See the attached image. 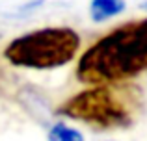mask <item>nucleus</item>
<instances>
[{
	"instance_id": "423d86ee",
	"label": "nucleus",
	"mask_w": 147,
	"mask_h": 141,
	"mask_svg": "<svg viewBox=\"0 0 147 141\" xmlns=\"http://www.w3.org/2000/svg\"><path fill=\"white\" fill-rule=\"evenodd\" d=\"M144 7H145V9H147V2H145V4H144Z\"/></svg>"
},
{
	"instance_id": "20e7f679",
	"label": "nucleus",
	"mask_w": 147,
	"mask_h": 141,
	"mask_svg": "<svg viewBox=\"0 0 147 141\" xmlns=\"http://www.w3.org/2000/svg\"><path fill=\"white\" fill-rule=\"evenodd\" d=\"M125 9V0H91L90 15L95 22H104Z\"/></svg>"
},
{
	"instance_id": "f257e3e1",
	"label": "nucleus",
	"mask_w": 147,
	"mask_h": 141,
	"mask_svg": "<svg viewBox=\"0 0 147 141\" xmlns=\"http://www.w3.org/2000/svg\"><path fill=\"white\" fill-rule=\"evenodd\" d=\"M144 71H147V19H140L95 41L80 56L76 78L91 87L125 86Z\"/></svg>"
},
{
	"instance_id": "39448f33",
	"label": "nucleus",
	"mask_w": 147,
	"mask_h": 141,
	"mask_svg": "<svg viewBox=\"0 0 147 141\" xmlns=\"http://www.w3.org/2000/svg\"><path fill=\"white\" fill-rule=\"evenodd\" d=\"M49 138H50V141H84L82 134H80L78 130L65 126L63 123L54 124L50 134H49Z\"/></svg>"
},
{
	"instance_id": "7ed1b4c3",
	"label": "nucleus",
	"mask_w": 147,
	"mask_h": 141,
	"mask_svg": "<svg viewBox=\"0 0 147 141\" xmlns=\"http://www.w3.org/2000/svg\"><path fill=\"white\" fill-rule=\"evenodd\" d=\"M134 104L136 97L132 95L130 87L100 86L69 98L61 112L93 126L110 128L129 124L134 113Z\"/></svg>"
},
{
	"instance_id": "f03ea898",
	"label": "nucleus",
	"mask_w": 147,
	"mask_h": 141,
	"mask_svg": "<svg viewBox=\"0 0 147 141\" xmlns=\"http://www.w3.org/2000/svg\"><path fill=\"white\" fill-rule=\"evenodd\" d=\"M80 37L71 28H43L13 39L4 48V58L15 67L54 69L75 59Z\"/></svg>"
}]
</instances>
